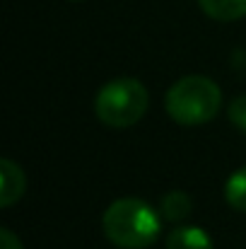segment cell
Instances as JSON below:
<instances>
[{
	"label": "cell",
	"instance_id": "obj_1",
	"mask_svg": "<svg viewBox=\"0 0 246 249\" xmlns=\"http://www.w3.org/2000/svg\"><path fill=\"white\" fill-rule=\"evenodd\" d=\"M104 235L121 249H145L160 237V215L140 198L114 201L101 218Z\"/></svg>",
	"mask_w": 246,
	"mask_h": 249
},
{
	"label": "cell",
	"instance_id": "obj_2",
	"mask_svg": "<svg viewBox=\"0 0 246 249\" xmlns=\"http://www.w3.org/2000/svg\"><path fill=\"white\" fill-rule=\"evenodd\" d=\"M166 114L181 126H198L210 121L222 107V92L210 78L186 75L166 92Z\"/></svg>",
	"mask_w": 246,
	"mask_h": 249
},
{
	"label": "cell",
	"instance_id": "obj_3",
	"mask_svg": "<svg viewBox=\"0 0 246 249\" xmlns=\"http://www.w3.org/2000/svg\"><path fill=\"white\" fill-rule=\"evenodd\" d=\"M148 104L150 94L145 85L133 78H118L99 89L94 99V114L109 128H128L145 116Z\"/></svg>",
	"mask_w": 246,
	"mask_h": 249
},
{
	"label": "cell",
	"instance_id": "obj_4",
	"mask_svg": "<svg viewBox=\"0 0 246 249\" xmlns=\"http://www.w3.org/2000/svg\"><path fill=\"white\" fill-rule=\"evenodd\" d=\"M0 177H2V186H0V206L2 208H10L15 201L22 198L24 194V172L19 169V165H15L12 160L2 158L0 160Z\"/></svg>",
	"mask_w": 246,
	"mask_h": 249
},
{
	"label": "cell",
	"instance_id": "obj_5",
	"mask_svg": "<svg viewBox=\"0 0 246 249\" xmlns=\"http://www.w3.org/2000/svg\"><path fill=\"white\" fill-rule=\"evenodd\" d=\"M166 249H213V240L205 230L193 225H179L169 232Z\"/></svg>",
	"mask_w": 246,
	"mask_h": 249
},
{
	"label": "cell",
	"instance_id": "obj_6",
	"mask_svg": "<svg viewBox=\"0 0 246 249\" xmlns=\"http://www.w3.org/2000/svg\"><path fill=\"white\" fill-rule=\"evenodd\" d=\"M203 12L220 22H234L246 17V0H198Z\"/></svg>",
	"mask_w": 246,
	"mask_h": 249
},
{
	"label": "cell",
	"instance_id": "obj_7",
	"mask_svg": "<svg viewBox=\"0 0 246 249\" xmlns=\"http://www.w3.org/2000/svg\"><path fill=\"white\" fill-rule=\"evenodd\" d=\"M162 215L169 223H179L191 213V198L183 191H169L162 198Z\"/></svg>",
	"mask_w": 246,
	"mask_h": 249
},
{
	"label": "cell",
	"instance_id": "obj_8",
	"mask_svg": "<svg viewBox=\"0 0 246 249\" xmlns=\"http://www.w3.org/2000/svg\"><path fill=\"white\" fill-rule=\"evenodd\" d=\"M225 198H227V203H230L232 208L246 213V167L237 169V172L227 179Z\"/></svg>",
	"mask_w": 246,
	"mask_h": 249
},
{
	"label": "cell",
	"instance_id": "obj_9",
	"mask_svg": "<svg viewBox=\"0 0 246 249\" xmlns=\"http://www.w3.org/2000/svg\"><path fill=\"white\" fill-rule=\"evenodd\" d=\"M227 114H230V121H232L242 133H246V94L237 97V99H232Z\"/></svg>",
	"mask_w": 246,
	"mask_h": 249
},
{
	"label": "cell",
	"instance_id": "obj_10",
	"mask_svg": "<svg viewBox=\"0 0 246 249\" xmlns=\"http://www.w3.org/2000/svg\"><path fill=\"white\" fill-rule=\"evenodd\" d=\"M0 249H22V242H19V237L12 230L2 228L0 230Z\"/></svg>",
	"mask_w": 246,
	"mask_h": 249
}]
</instances>
